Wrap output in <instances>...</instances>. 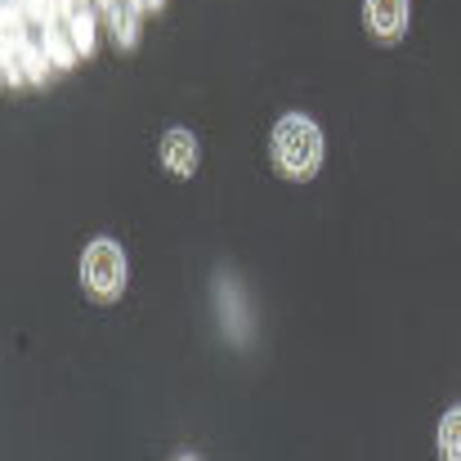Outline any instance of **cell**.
Returning <instances> with one entry per match:
<instances>
[{
	"mask_svg": "<svg viewBox=\"0 0 461 461\" xmlns=\"http://www.w3.org/2000/svg\"><path fill=\"white\" fill-rule=\"evenodd\" d=\"M45 54H50L54 72H63V68H72V63L81 59V50H77V41H72V32H68V23H63V18L45 27Z\"/></svg>",
	"mask_w": 461,
	"mask_h": 461,
	"instance_id": "cell-5",
	"label": "cell"
},
{
	"mask_svg": "<svg viewBox=\"0 0 461 461\" xmlns=\"http://www.w3.org/2000/svg\"><path fill=\"white\" fill-rule=\"evenodd\" d=\"M363 23L376 41H399L408 32V0H363Z\"/></svg>",
	"mask_w": 461,
	"mask_h": 461,
	"instance_id": "cell-3",
	"label": "cell"
},
{
	"mask_svg": "<svg viewBox=\"0 0 461 461\" xmlns=\"http://www.w3.org/2000/svg\"><path fill=\"white\" fill-rule=\"evenodd\" d=\"M63 23H68L77 50L90 54V50H95V5H72V9H63Z\"/></svg>",
	"mask_w": 461,
	"mask_h": 461,
	"instance_id": "cell-6",
	"label": "cell"
},
{
	"mask_svg": "<svg viewBox=\"0 0 461 461\" xmlns=\"http://www.w3.org/2000/svg\"><path fill=\"white\" fill-rule=\"evenodd\" d=\"M157 5H161V0H144V9H157Z\"/></svg>",
	"mask_w": 461,
	"mask_h": 461,
	"instance_id": "cell-8",
	"label": "cell"
},
{
	"mask_svg": "<svg viewBox=\"0 0 461 461\" xmlns=\"http://www.w3.org/2000/svg\"><path fill=\"white\" fill-rule=\"evenodd\" d=\"M161 161H166V170L170 175H193L197 170V140L188 135V131H166L161 135Z\"/></svg>",
	"mask_w": 461,
	"mask_h": 461,
	"instance_id": "cell-4",
	"label": "cell"
},
{
	"mask_svg": "<svg viewBox=\"0 0 461 461\" xmlns=\"http://www.w3.org/2000/svg\"><path fill=\"white\" fill-rule=\"evenodd\" d=\"M81 283H86V292L99 305H113L126 292V256H122V247L108 242V238L90 242L86 256H81Z\"/></svg>",
	"mask_w": 461,
	"mask_h": 461,
	"instance_id": "cell-2",
	"label": "cell"
},
{
	"mask_svg": "<svg viewBox=\"0 0 461 461\" xmlns=\"http://www.w3.org/2000/svg\"><path fill=\"white\" fill-rule=\"evenodd\" d=\"M269 157H274V170L283 179H309L322 161V135L318 126L301 117V113H287L278 117L274 135H269Z\"/></svg>",
	"mask_w": 461,
	"mask_h": 461,
	"instance_id": "cell-1",
	"label": "cell"
},
{
	"mask_svg": "<svg viewBox=\"0 0 461 461\" xmlns=\"http://www.w3.org/2000/svg\"><path fill=\"white\" fill-rule=\"evenodd\" d=\"M439 453L448 461H461V408H453L439 426Z\"/></svg>",
	"mask_w": 461,
	"mask_h": 461,
	"instance_id": "cell-7",
	"label": "cell"
}]
</instances>
